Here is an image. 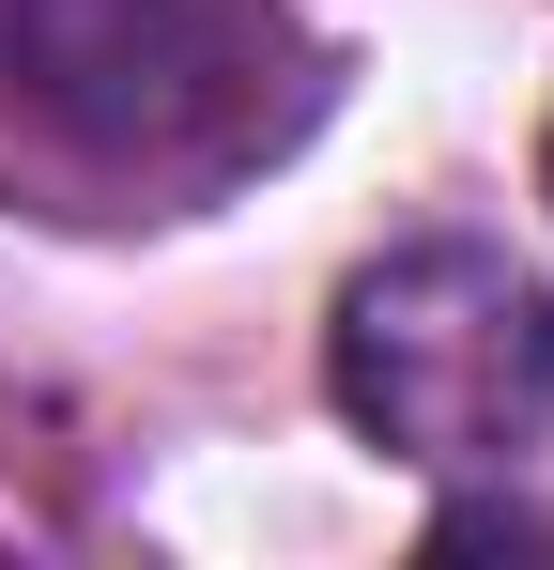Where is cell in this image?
Segmentation results:
<instances>
[{
	"label": "cell",
	"instance_id": "cell-4",
	"mask_svg": "<svg viewBox=\"0 0 554 570\" xmlns=\"http://www.w3.org/2000/svg\"><path fill=\"white\" fill-rule=\"evenodd\" d=\"M540 200H554V139H540Z\"/></svg>",
	"mask_w": 554,
	"mask_h": 570
},
{
	"label": "cell",
	"instance_id": "cell-1",
	"mask_svg": "<svg viewBox=\"0 0 554 570\" xmlns=\"http://www.w3.org/2000/svg\"><path fill=\"white\" fill-rule=\"evenodd\" d=\"M324 108L293 0H0V216H216Z\"/></svg>",
	"mask_w": 554,
	"mask_h": 570
},
{
	"label": "cell",
	"instance_id": "cell-2",
	"mask_svg": "<svg viewBox=\"0 0 554 570\" xmlns=\"http://www.w3.org/2000/svg\"><path fill=\"white\" fill-rule=\"evenodd\" d=\"M324 401L416 478H524L554 432V293L493 232H416L339 278Z\"/></svg>",
	"mask_w": 554,
	"mask_h": 570
},
{
	"label": "cell",
	"instance_id": "cell-3",
	"mask_svg": "<svg viewBox=\"0 0 554 570\" xmlns=\"http://www.w3.org/2000/svg\"><path fill=\"white\" fill-rule=\"evenodd\" d=\"M432 556H554V509L540 493H447L432 509Z\"/></svg>",
	"mask_w": 554,
	"mask_h": 570
}]
</instances>
